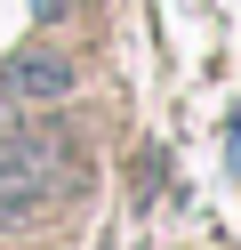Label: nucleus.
<instances>
[{"mask_svg":"<svg viewBox=\"0 0 241 250\" xmlns=\"http://www.w3.org/2000/svg\"><path fill=\"white\" fill-rule=\"evenodd\" d=\"M73 81H80V73H73V57H64V49H16L8 73H0V89H8L16 105H64V97H73Z\"/></svg>","mask_w":241,"mask_h":250,"instance_id":"f03ea898","label":"nucleus"},{"mask_svg":"<svg viewBox=\"0 0 241 250\" xmlns=\"http://www.w3.org/2000/svg\"><path fill=\"white\" fill-rule=\"evenodd\" d=\"M64 162L73 153H64L56 121H0V226H24Z\"/></svg>","mask_w":241,"mask_h":250,"instance_id":"f257e3e1","label":"nucleus"},{"mask_svg":"<svg viewBox=\"0 0 241 250\" xmlns=\"http://www.w3.org/2000/svg\"><path fill=\"white\" fill-rule=\"evenodd\" d=\"M32 8H40V17H64V8H89V0H32Z\"/></svg>","mask_w":241,"mask_h":250,"instance_id":"7ed1b4c3","label":"nucleus"}]
</instances>
